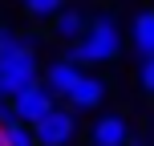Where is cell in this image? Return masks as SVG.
Here are the masks:
<instances>
[{"label":"cell","mask_w":154,"mask_h":146,"mask_svg":"<svg viewBox=\"0 0 154 146\" xmlns=\"http://www.w3.org/2000/svg\"><path fill=\"white\" fill-rule=\"evenodd\" d=\"M41 65H37V49L29 45V41L12 37V45L0 49V93L4 98H16L20 89H29L32 81H37Z\"/></svg>","instance_id":"2"},{"label":"cell","mask_w":154,"mask_h":146,"mask_svg":"<svg viewBox=\"0 0 154 146\" xmlns=\"http://www.w3.org/2000/svg\"><path fill=\"white\" fill-rule=\"evenodd\" d=\"M8 118H12V106H8V98L0 93V122H8Z\"/></svg>","instance_id":"13"},{"label":"cell","mask_w":154,"mask_h":146,"mask_svg":"<svg viewBox=\"0 0 154 146\" xmlns=\"http://www.w3.org/2000/svg\"><path fill=\"white\" fill-rule=\"evenodd\" d=\"M8 45H12V33H8L4 24H0V49H8Z\"/></svg>","instance_id":"14"},{"label":"cell","mask_w":154,"mask_h":146,"mask_svg":"<svg viewBox=\"0 0 154 146\" xmlns=\"http://www.w3.org/2000/svg\"><path fill=\"white\" fill-rule=\"evenodd\" d=\"M122 53V33H118V20L109 12L93 16L89 29H85L81 41H73L69 49H65V61H73L77 69L81 65H109L114 57Z\"/></svg>","instance_id":"1"},{"label":"cell","mask_w":154,"mask_h":146,"mask_svg":"<svg viewBox=\"0 0 154 146\" xmlns=\"http://www.w3.org/2000/svg\"><path fill=\"white\" fill-rule=\"evenodd\" d=\"M142 89L154 93V57H146V61H142Z\"/></svg>","instance_id":"12"},{"label":"cell","mask_w":154,"mask_h":146,"mask_svg":"<svg viewBox=\"0 0 154 146\" xmlns=\"http://www.w3.org/2000/svg\"><path fill=\"white\" fill-rule=\"evenodd\" d=\"M32 134H37V146H69L77 138V118L53 106L41 122H32Z\"/></svg>","instance_id":"3"},{"label":"cell","mask_w":154,"mask_h":146,"mask_svg":"<svg viewBox=\"0 0 154 146\" xmlns=\"http://www.w3.org/2000/svg\"><path fill=\"white\" fill-rule=\"evenodd\" d=\"M8 106H12V118H20V122H41V118L53 110V93L45 89L41 81H32L29 89H20L16 98H8Z\"/></svg>","instance_id":"4"},{"label":"cell","mask_w":154,"mask_h":146,"mask_svg":"<svg viewBox=\"0 0 154 146\" xmlns=\"http://www.w3.org/2000/svg\"><path fill=\"white\" fill-rule=\"evenodd\" d=\"M24 4V12L29 16H41V20H45V16H57L65 8V0H20Z\"/></svg>","instance_id":"11"},{"label":"cell","mask_w":154,"mask_h":146,"mask_svg":"<svg viewBox=\"0 0 154 146\" xmlns=\"http://www.w3.org/2000/svg\"><path fill=\"white\" fill-rule=\"evenodd\" d=\"M77 77H81V69H77L73 61H65V57H57V61L45 69V89L53 93V98H57V93L65 98V93L73 89V81H77Z\"/></svg>","instance_id":"8"},{"label":"cell","mask_w":154,"mask_h":146,"mask_svg":"<svg viewBox=\"0 0 154 146\" xmlns=\"http://www.w3.org/2000/svg\"><path fill=\"white\" fill-rule=\"evenodd\" d=\"M85 29H89V16L81 12V8H61V12L53 16V37L65 41V45H73V41L85 37Z\"/></svg>","instance_id":"7"},{"label":"cell","mask_w":154,"mask_h":146,"mask_svg":"<svg viewBox=\"0 0 154 146\" xmlns=\"http://www.w3.org/2000/svg\"><path fill=\"white\" fill-rule=\"evenodd\" d=\"M0 130H4V146H37L32 126H29V122H20V118H8V122H0Z\"/></svg>","instance_id":"10"},{"label":"cell","mask_w":154,"mask_h":146,"mask_svg":"<svg viewBox=\"0 0 154 146\" xmlns=\"http://www.w3.org/2000/svg\"><path fill=\"white\" fill-rule=\"evenodd\" d=\"M0 146H4V130H0Z\"/></svg>","instance_id":"15"},{"label":"cell","mask_w":154,"mask_h":146,"mask_svg":"<svg viewBox=\"0 0 154 146\" xmlns=\"http://www.w3.org/2000/svg\"><path fill=\"white\" fill-rule=\"evenodd\" d=\"M130 41H134V49L142 53V61H146V57H154V8H146V12L134 16V33H130Z\"/></svg>","instance_id":"9"},{"label":"cell","mask_w":154,"mask_h":146,"mask_svg":"<svg viewBox=\"0 0 154 146\" xmlns=\"http://www.w3.org/2000/svg\"><path fill=\"white\" fill-rule=\"evenodd\" d=\"M65 98H69L73 110H93V106H101V98H106V81H101V77H93V73H81Z\"/></svg>","instance_id":"6"},{"label":"cell","mask_w":154,"mask_h":146,"mask_svg":"<svg viewBox=\"0 0 154 146\" xmlns=\"http://www.w3.org/2000/svg\"><path fill=\"white\" fill-rule=\"evenodd\" d=\"M89 142H93V146H126V142H130V122H126L122 114L97 118L93 130H89Z\"/></svg>","instance_id":"5"}]
</instances>
